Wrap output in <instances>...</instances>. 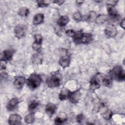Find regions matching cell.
Wrapping results in <instances>:
<instances>
[{"instance_id": "d590c367", "label": "cell", "mask_w": 125, "mask_h": 125, "mask_svg": "<svg viewBox=\"0 0 125 125\" xmlns=\"http://www.w3.org/2000/svg\"><path fill=\"white\" fill-rule=\"evenodd\" d=\"M120 26L121 27H122L123 29H125V20H123L120 23Z\"/></svg>"}, {"instance_id": "3957f363", "label": "cell", "mask_w": 125, "mask_h": 125, "mask_svg": "<svg viewBox=\"0 0 125 125\" xmlns=\"http://www.w3.org/2000/svg\"><path fill=\"white\" fill-rule=\"evenodd\" d=\"M108 76L112 80L117 81H123L125 78L124 69L121 65L115 66L109 71Z\"/></svg>"}, {"instance_id": "cb8c5ba5", "label": "cell", "mask_w": 125, "mask_h": 125, "mask_svg": "<svg viewBox=\"0 0 125 125\" xmlns=\"http://www.w3.org/2000/svg\"><path fill=\"white\" fill-rule=\"evenodd\" d=\"M39 103L38 102L34 100L31 101L28 105V110L29 111L31 112H33L37 108V107L39 106Z\"/></svg>"}, {"instance_id": "836d02e7", "label": "cell", "mask_w": 125, "mask_h": 125, "mask_svg": "<svg viewBox=\"0 0 125 125\" xmlns=\"http://www.w3.org/2000/svg\"><path fill=\"white\" fill-rule=\"evenodd\" d=\"M117 3H118V1H115V0H109L107 2V4H109V5H111L112 6H115Z\"/></svg>"}, {"instance_id": "9a60e30c", "label": "cell", "mask_w": 125, "mask_h": 125, "mask_svg": "<svg viewBox=\"0 0 125 125\" xmlns=\"http://www.w3.org/2000/svg\"><path fill=\"white\" fill-rule=\"evenodd\" d=\"M19 103V101L17 98H13L11 99L7 103L6 105V108L7 110L11 111L14 110L18 105Z\"/></svg>"}, {"instance_id": "4dcf8cb0", "label": "cell", "mask_w": 125, "mask_h": 125, "mask_svg": "<svg viewBox=\"0 0 125 125\" xmlns=\"http://www.w3.org/2000/svg\"><path fill=\"white\" fill-rule=\"evenodd\" d=\"M73 18L76 21H80L83 19V16L80 12H77L73 14Z\"/></svg>"}, {"instance_id": "4fadbf2b", "label": "cell", "mask_w": 125, "mask_h": 125, "mask_svg": "<svg viewBox=\"0 0 125 125\" xmlns=\"http://www.w3.org/2000/svg\"><path fill=\"white\" fill-rule=\"evenodd\" d=\"M25 82L26 79L24 77L17 76L15 77L14 82V85L16 88L18 89H21L23 87Z\"/></svg>"}, {"instance_id": "d6986e66", "label": "cell", "mask_w": 125, "mask_h": 125, "mask_svg": "<svg viewBox=\"0 0 125 125\" xmlns=\"http://www.w3.org/2000/svg\"><path fill=\"white\" fill-rule=\"evenodd\" d=\"M31 61L34 64H39L42 62V55L40 53H37L33 55L31 58Z\"/></svg>"}, {"instance_id": "d4e9b609", "label": "cell", "mask_w": 125, "mask_h": 125, "mask_svg": "<svg viewBox=\"0 0 125 125\" xmlns=\"http://www.w3.org/2000/svg\"><path fill=\"white\" fill-rule=\"evenodd\" d=\"M35 115L33 112H31L30 113L27 114L24 117V121L27 124H31L35 120Z\"/></svg>"}, {"instance_id": "f546056e", "label": "cell", "mask_w": 125, "mask_h": 125, "mask_svg": "<svg viewBox=\"0 0 125 125\" xmlns=\"http://www.w3.org/2000/svg\"><path fill=\"white\" fill-rule=\"evenodd\" d=\"M36 2L37 3V5L39 7H45L47 6L49 4L50 1L37 0Z\"/></svg>"}, {"instance_id": "d6a6232c", "label": "cell", "mask_w": 125, "mask_h": 125, "mask_svg": "<svg viewBox=\"0 0 125 125\" xmlns=\"http://www.w3.org/2000/svg\"><path fill=\"white\" fill-rule=\"evenodd\" d=\"M83 119H84L83 115L82 114H80L77 116V118H76L77 122L79 123H81V122H82Z\"/></svg>"}, {"instance_id": "44dd1931", "label": "cell", "mask_w": 125, "mask_h": 125, "mask_svg": "<svg viewBox=\"0 0 125 125\" xmlns=\"http://www.w3.org/2000/svg\"><path fill=\"white\" fill-rule=\"evenodd\" d=\"M112 79L109 76L104 75L102 79V84L106 87H111L112 84Z\"/></svg>"}, {"instance_id": "1f68e13d", "label": "cell", "mask_w": 125, "mask_h": 125, "mask_svg": "<svg viewBox=\"0 0 125 125\" xmlns=\"http://www.w3.org/2000/svg\"><path fill=\"white\" fill-rule=\"evenodd\" d=\"M76 33V31L73 29H68L65 31V34L69 37L73 38Z\"/></svg>"}, {"instance_id": "9c48e42d", "label": "cell", "mask_w": 125, "mask_h": 125, "mask_svg": "<svg viewBox=\"0 0 125 125\" xmlns=\"http://www.w3.org/2000/svg\"><path fill=\"white\" fill-rule=\"evenodd\" d=\"M104 33L109 38H113L117 34L116 27L112 24L108 25L104 29Z\"/></svg>"}, {"instance_id": "ac0fdd59", "label": "cell", "mask_w": 125, "mask_h": 125, "mask_svg": "<svg viewBox=\"0 0 125 125\" xmlns=\"http://www.w3.org/2000/svg\"><path fill=\"white\" fill-rule=\"evenodd\" d=\"M44 20V15L42 13H38L36 14L33 19V23L35 25L41 24Z\"/></svg>"}, {"instance_id": "e575fe53", "label": "cell", "mask_w": 125, "mask_h": 125, "mask_svg": "<svg viewBox=\"0 0 125 125\" xmlns=\"http://www.w3.org/2000/svg\"><path fill=\"white\" fill-rule=\"evenodd\" d=\"M64 0H55L53 1V3H55L59 5H61L62 4L64 3Z\"/></svg>"}, {"instance_id": "4316f807", "label": "cell", "mask_w": 125, "mask_h": 125, "mask_svg": "<svg viewBox=\"0 0 125 125\" xmlns=\"http://www.w3.org/2000/svg\"><path fill=\"white\" fill-rule=\"evenodd\" d=\"M18 14L21 17H27L29 14V10L27 7H21L19 10Z\"/></svg>"}, {"instance_id": "52a82bcc", "label": "cell", "mask_w": 125, "mask_h": 125, "mask_svg": "<svg viewBox=\"0 0 125 125\" xmlns=\"http://www.w3.org/2000/svg\"><path fill=\"white\" fill-rule=\"evenodd\" d=\"M34 40L35 41L32 45V47L34 51L39 52L42 47V37L41 34H35L34 35Z\"/></svg>"}, {"instance_id": "484cf974", "label": "cell", "mask_w": 125, "mask_h": 125, "mask_svg": "<svg viewBox=\"0 0 125 125\" xmlns=\"http://www.w3.org/2000/svg\"><path fill=\"white\" fill-rule=\"evenodd\" d=\"M67 120L66 116L65 115L64 116H62V114L61 115V116H57L54 120V123L56 125H61L63 123V122H65Z\"/></svg>"}, {"instance_id": "7c38bea8", "label": "cell", "mask_w": 125, "mask_h": 125, "mask_svg": "<svg viewBox=\"0 0 125 125\" xmlns=\"http://www.w3.org/2000/svg\"><path fill=\"white\" fill-rule=\"evenodd\" d=\"M81 97V93L79 90H77L75 91L70 92L69 96V100L70 102L73 104L78 103Z\"/></svg>"}, {"instance_id": "83f0119b", "label": "cell", "mask_w": 125, "mask_h": 125, "mask_svg": "<svg viewBox=\"0 0 125 125\" xmlns=\"http://www.w3.org/2000/svg\"><path fill=\"white\" fill-rule=\"evenodd\" d=\"M102 115L104 119L109 120L112 117L113 115V113L110 110L107 109L106 110H104V112L102 113Z\"/></svg>"}, {"instance_id": "ffe728a7", "label": "cell", "mask_w": 125, "mask_h": 125, "mask_svg": "<svg viewBox=\"0 0 125 125\" xmlns=\"http://www.w3.org/2000/svg\"><path fill=\"white\" fill-rule=\"evenodd\" d=\"M69 18L66 15L61 16L57 21V24L60 27H64L68 23Z\"/></svg>"}, {"instance_id": "5bb4252c", "label": "cell", "mask_w": 125, "mask_h": 125, "mask_svg": "<svg viewBox=\"0 0 125 125\" xmlns=\"http://www.w3.org/2000/svg\"><path fill=\"white\" fill-rule=\"evenodd\" d=\"M14 54V51L11 49H6L2 52L1 60H3L5 62L10 61L12 59L13 55Z\"/></svg>"}, {"instance_id": "277c9868", "label": "cell", "mask_w": 125, "mask_h": 125, "mask_svg": "<svg viewBox=\"0 0 125 125\" xmlns=\"http://www.w3.org/2000/svg\"><path fill=\"white\" fill-rule=\"evenodd\" d=\"M42 82V77L39 74L36 73L31 74L26 80L27 86L31 90H34L40 86Z\"/></svg>"}, {"instance_id": "2e32d148", "label": "cell", "mask_w": 125, "mask_h": 125, "mask_svg": "<svg viewBox=\"0 0 125 125\" xmlns=\"http://www.w3.org/2000/svg\"><path fill=\"white\" fill-rule=\"evenodd\" d=\"M57 109V107L56 105L53 103H48L45 107V112L49 116L53 115L56 112Z\"/></svg>"}, {"instance_id": "7a4b0ae2", "label": "cell", "mask_w": 125, "mask_h": 125, "mask_svg": "<svg viewBox=\"0 0 125 125\" xmlns=\"http://www.w3.org/2000/svg\"><path fill=\"white\" fill-rule=\"evenodd\" d=\"M73 41L77 44H88L93 40L92 35L89 33H83L82 31L76 32L73 37Z\"/></svg>"}, {"instance_id": "f1b7e54d", "label": "cell", "mask_w": 125, "mask_h": 125, "mask_svg": "<svg viewBox=\"0 0 125 125\" xmlns=\"http://www.w3.org/2000/svg\"><path fill=\"white\" fill-rule=\"evenodd\" d=\"M6 62L1 60L0 61V74L2 75L5 76L7 74L6 70Z\"/></svg>"}, {"instance_id": "7402d4cb", "label": "cell", "mask_w": 125, "mask_h": 125, "mask_svg": "<svg viewBox=\"0 0 125 125\" xmlns=\"http://www.w3.org/2000/svg\"><path fill=\"white\" fill-rule=\"evenodd\" d=\"M97 17L96 13L94 11H90L87 15L84 16V20L87 21L92 22L95 21Z\"/></svg>"}, {"instance_id": "6da1fadb", "label": "cell", "mask_w": 125, "mask_h": 125, "mask_svg": "<svg viewBox=\"0 0 125 125\" xmlns=\"http://www.w3.org/2000/svg\"><path fill=\"white\" fill-rule=\"evenodd\" d=\"M62 76L59 71H57L51 73L46 80V84L50 88L59 86L62 83Z\"/></svg>"}, {"instance_id": "8d00e7d4", "label": "cell", "mask_w": 125, "mask_h": 125, "mask_svg": "<svg viewBox=\"0 0 125 125\" xmlns=\"http://www.w3.org/2000/svg\"><path fill=\"white\" fill-rule=\"evenodd\" d=\"M77 2H78V4H81L83 3V1H77Z\"/></svg>"}, {"instance_id": "8fae6325", "label": "cell", "mask_w": 125, "mask_h": 125, "mask_svg": "<svg viewBox=\"0 0 125 125\" xmlns=\"http://www.w3.org/2000/svg\"><path fill=\"white\" fill-rule=\"evenodd\" d=\"M8 124L11 125H20L21 122V116L17 114H11L8 120Z\"/></svg>"}, {"instance_id": "30bf717a", "label": "cell", "mask_w": 125, "mask_h": 125, "mask_svg": "<svg viewBox=\"0 0 125 125\" xmlns=\"http://www.w3.org/2000/svg\"><path fill=\"white\" fill-rule=\"evenodd\" d=\"M107 11L108 15L110 17V18L113 21H117L119 19V15L117 13V11L114 6L107 4L106 5Z\"/></svg>"}, {"instance_id": "5b68a950", "label": "cell", "mask_w": 125, "mask_h": 125, "mask_svg": "<svg viewBox=\"0 0 125 125\" xmlns=\"http://www.w3.org/2000/svg\"><path fill=\"white\" fill-rule=\"evenodd\" d=\"M104 74L102 73H97L92 78L89 82V87L91 89L95 90L98 89L102 84L101 81Z\"/></svg>"}, {"instance_id": "e0dca14e", "label": "cell", "mask_w": 125, "mask_h": 125, "mask_svg": "<svg viewBox=\"0 0 125 125\" xmlns=\"http://www.w3.org/2000/svg\"><path fill=\"white\" fill-rule=\"evenodd\" d=\"M70 92L71 91L68 88L65 87L62 88L61 89L59 95L60 100L61 101H63L66 100L67 99H68Z\"/></svg>"}, {"instance_id": "8992f818", "label": "cell", "mask_w": 125, "mask_h": 125, "mask_svg": "<svg viewBox=\"0 0 125 125\" xmlns=\"http://www.w3.org/2000/svg\"><path fill=\"white\" fill-rule=\"evenodd\" d=\"M26 30V27L25 25L22 24L17 25L15 27L14 33L15 37L19 39H21L25 36Z\"/></svg>"}, {"instance_id": "603a6c76", "label": "cell", "mask_w": 125, "mask_h": 125, "mask_svg": "<svg viewBox=\"0 0 125 125\" xmlns=\"http://www.w3.org/2000/svg\"><path fill=\"white\" fill-rule=\"evenodd\" d=\"M108 20V17L106 15H99L97 16L95 21L97 24H103Z\"/></svg>"}, {"instance_id": "ba28073f", "label": "cell", "mask_w": 125, "mask_h": 125, "mask_svg": "<svg viewBox=\"0 0 125 125\" xmlns=\"http://www.w3.org/2000/svg\"><path fill=\"white\" fill-rule=\"evenodd\" d=\"M59 63L63 68L69 67L70 63V56L66 51L64 55L61 57L59 61Z\"/></svg>"}]
</instances>
